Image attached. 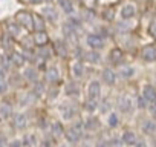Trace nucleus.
<instances>
[{
    "label": "nucleus",
    "instance_id": "6e6552de",
    "mask_svg": "<svg viewBox=\"0 0 156 147\" xmlns=\"http://www.w3.org/2000/svg\"><path fill=\"white\" fill-rule=\"evenodd\" d=\"M8 58L11 61V66H16V67H22L26 61V58L22 52H12V54L8 55Z\"/></svg>",
    "mask_w": 156,
    "mask_h": 147
},
{
    "label": "nucleus",
    "instance_id": "9d476101",
    "mask_svg": "<svg viewBox=\"0 0 156 147\" xmlns=\"http://www.w3.org/2000/svg\"><path fill=\"white\" fill-rule=\"evenodd\" d=\"M48 41H49V37H48V32L46 31L35 32L34 37H32V43L37 45V46H40V48H43L44 45H48Z\"/></svg>",
    "mask_w": 156,
    "mask_h": 147
},
{
    "label": "nucleus",
    "instance_id": "393cba45",
    "mask_svg": "<svg viewBox=\"0 0 156 147\" xmlns=\"http://www.w3.org/2000/svg\"><path fill=\"white\" fill-rule=\"evenodd\" d=\"M43 92H44V84L40 83V81H35L34 86H32V92H31V95H32L34 98H40V97L43 95Z\"/></svg>",
    "mask_w": 156,
    "mask_h": 147
},
{
    "label": "nucleus",
    "instance_id": "c03bdc74",
    "mask_svg": "<svg viewBox=\"0 0 156 147\" xmlns=\"http://www.w3.org/2000/svg\"><path fill=\"white\" fill-rule=\"evenodd\" d=\"M148 32H150V35L156 40V22H151V25H150V28H148Z\"/></svg>",
    "mask_w": 156,
    "mask_h": 147
},
{
    "label": "nucleus",
    "instance_id": "7ed1b4c3",
    "mask_svg": "<svg viewBox=\"0 0 156 147\" xmlns=\"http://www.w3.org/2000/svg\"><path fill=\"white\" fill-rule=\"evenodd\" d=\"M86 41H87V45H89V48L92 51H98V49L104 48V38L100 34H89Z\"/></svg>",
    "mask_w": 156,
    "mask_h": 147
},
{
    "label": "nucleus",
    "instance_id": "f8f14e48",
    "mask_svg": "<svg viewBox=\"0 0 156 147\" xmlns=\"http://www.w3.org/2000/svg\"><path fill=\"white\" fill-rule=\"evenodd\" d=\"M119 14H121V17L126 19V20H127V19H132V17H135V14H136V8H135V5H132V3H126V5H122Z\"/></svg>",
    "mask_w": 156,
    "mask_h": 147
},
{
    "label": "nucleus",
    "instance_id": "72a5a7b5",
    "mask_svg": "<svg viewBox=\"0 0 156 147\" xmlns=\"http://www.w3.org/2000/svg\"><path fill=\"white\" fill-rule=\"evenodd\" d=\"M107 124H109V127H112V129L118 127V124H119V118H118V115H116V113H110L109 118H107Z\"/></svg>",
    "mask_w": 156,
    "mask_h": 147
},
{
    "label": "nucleus",
    "instance_id": "09e8293b",
    "mask_svg": "<svg viewBox=\"0 0 156 147\" xmlns=\"http://www.w3.org/2000/svg\"><path fill=\"white\" fill-rule=\"evenodd\" d=\"M29 2H31V3H40L41 0H29Z\"/></svg>",
    "mask_w": 156,
    "mask_h": 147
},
{
    "label": "nucleus",
    "instance_id": "0eeeda50",
    "mask_svg": "<svg viewBox=\"0 0 156 147\" xmlns=\"http://www.w3.org/2000/svg\"><path fill=\"white\" fill-rule=\"evenodd\" d=\"M0 43H2V49L5 51V52H8V54H12L14 51V38L11 37V35H8V34H3L2 35V38H0Z\"/></svg>",
    "mask_w": 156,
    "mask_h": 147
},
{
    "label": "nucleus",
    "instance_id": "5701e85b",
    "mask_svg": "<svg viewBox=\"0 0 156 147\" xmlns=\"http://www.w3.org/2000/svg\"><path fill=\"white\" fill-rule=\"evenodd\" d=\"M84 60L92 63V64H98L100 60H101V55L98 54V51H89V52L84 54Z\"/></svg>",
    "mask_w": 156,
    "mask_h": 147
},
{
    "label": "nucleus",
    "instance_id": "bb28decb",
    "mask_svg": "<svg viewBox=\"0 0 156 147\" xmlns=\"http://www.w3.org/2000/svg\"><path fill=\"white\" fill-rule=\"evenodd\" d=\"M43 13H44V17H46L48 20H51V22H55V20L58 19V13H57V9L52 8V6H46V8L43 9Z\"/></svg>",
    "mask_w": 156,
    "mask_h": 147
},
{
    "label": "nucleus",
    "instance_id": "473e14b6",
    "mask_svg": "<svg viewBox=\"0 0 156 147\" xmlns=\"http://www.w3.org/2000/svg\"><path fill=\"white\" fill-rule=\"evenodd\" d=\"M66 138H67V141H69V142H72V144H73V142H78V141H80V138H81V136L78 135L75 130L69 129V130L66 132Z\"/></svg>",
    "mask_w": 156,
    "mask_h": 147
},
{
    "label": "nucleus",
    "instance_id": "f03ea898",
    "mask_svg": "<svg viewBox=\"0 0 156 147\" xmlns=\"http://www.w3.org/2000/svg\"><path fill=\"white\" fill-rule=\"evenodd\" d=\"M116 104H118V109L122 112V113H132L133 112V101H132V98L129 97V95H121V97H118V101H116Z\"/></svg>",
    "mask_w": 156,
    "mask_h": 147
},
{
    "label": "nucleus",
    "instance_id": "4c0bfd02",
    "mask_svg": "<svg viewBox=\"0 0 156 147\" xmlns=\"http://www.w3.org/2000/svg\"><path fill=\"white\" fill-rule=\"evenodd\" d=\"M38 147H54V142L51 138H43L40 142H38Z\"/></svg>",
    "mask_w": 156,
    "mask_h": 147
},
{
    "label": "nucleus",
    "instance_id": "412c9836",
    "mask_svg": "<svg viewBox=\"0 0 156 147\" xmlns=\"http://www.w3.org/2000/svg\"><path fill=\"white\" fill-rule=\"evenodd\" d=\"M6 31H8L6 34L11 35L12 38L20 35V26H19L16 22H8V23H6Z\"/></svg>",
    "mask_w": 156,
    "mask_h": 147
},
{
    "label": "nucleus",
    "instance_id": "f704fd0d",
    "mask_svg": "<svg viewBox=\"0 0 156 147\" xmlns=\"http://www.w3.org/2000/svg\"><path fill=\"white\" fill-rule=\"evenodd\" d=\"M9 89V83L6 80V77H0V95H5Z\"/></svg>",
    "mask_w": 156,
    "mask_h": 147
},
{
    "label": "nucleus",
    "instance_id": "49530a36",
    "mask_svg": "<svg viewBox=\"0 0 156 147\" xmlns=\"http://www.w3.org/2000/svg\"><path fill=\"white\" fill-rule=\"evenodd\" d=\"M0 147H8L6 139H5V138H2V136H0Z\"/></svg>",
    "mask_w": 156,
    "mask_h": 147
},
{
    "label": "nucleus",
    "instance_id": "cd10ccee",
    "mask_svg": "<svg viewBox=\"0 0 156 147\" xmlns=\"http://www.w3.org/2000/svg\"><path fill=\"white\" fill-rule=\"evenodd\" d=\"M22 142H23V147H34V145L37 144V138H35V135H32V133H26V135L23 136Z\"/></svg>",
    "mask_w": 156,
    "mask_h": 147
},
{
    "label": "nucleus",
    "instance_id": "a18cd8bd",
    "mask_svg": "<svg viewBox=\"0 0 156 147\" xmlns=\"http://www.w3.org/2000/svg\"><path fill=\"white\" fill-rule=\"evenodd\" d=\"M109 145H110V144H109L106 139H100V141L95 144V147H109Z\"/></svg>",
    "mask_w": 156,
    "mask_h": 147
},
{
    "label": "nucleus",
    "instance_id": "4be33fe9",
    "mask_svg": "<svg viewBox=\"0 0 156 147\" xmlns=\"http://www.w3.org/2000/svg\"><path fill=\"white\" fill-rule=\"evenodd\" d=\"M122 57H124V54H122V51L119 49V48H113L112 51H110V54H109V60L112 61V63H119L121 60H122Z\"/></svg>",
    "mask_w": 156,
    "mask_h": 147
},
{
    "label": "nucleus",
    "instance_id": "f257e3e1",
    "mask_svg": "<svg viewBox=\"0 0 156 147\" xmlns=\"http://www.w3.org/2000/svg\"><path fill=\"white\" fill-rule=\"evenodd\" d=\"M14 20H16V23H17L20 28H25V29H28V31L34 29V17H32V14L28 13V11H19V13L16 14Z\"/></svg>",
    "mask_w": 156,
    "mask_h": 147
},
{
    "label": "nucleus",
    "instance_id": "2f4dec72",
    "mask_svg": "<svg viewBox=\"0 0 156 147\" xmlns=\"http://www.w3.org/2000/svg\"><path fill=\"white\" fill-rule=\"evenodd\" d=\"M61 113H63V117H64V120H72L73 118V115H75V110H73V107H70V106H61Z\"/></svg>",
    "mask_w": 156,
    "mask_h": 147
},
{
    "label": "nucleus",
    "instance_id": "dca6fc26",
    "mask_svg": "<svg viewBox=\"0 0 156 147\" xmlns=\"http://www.w3.org/2000/svg\"><path fill=\"white\" fill-rule=\"evenodd\" d=\"M23 77H25L28 81L35 83V81L38 80V70H37L34 66H29V67H26V69H25V72H23Z\"/></svg>",
    "mask_w": 156,
    "mask_h": 147
},
{
    "label": "nucleus",
    "instance_id": "79ce46f5",
    "mask_svg": "<svg viewBox=\"0 0 156 147\" xmlns=\"http://www.w3.org/2000/svg\"><path fill=\"white\" fill-rule=\"evenodd\" d=\"M147 100L141 95V97H138V107H141V109H144V107H147Z\"/></svg>",
    "mask_w": 156,
    "mask_h": 147
},
{
    "label": "nucleus",
    "instance_id": "b1692460",
    "mask_svg": "<svg viewBox=\"0 0 156 147\" xmlns=\"http://www.w3.org/2000/svg\"><path fill=\"white\" fill-rule=\"evenodd\" d=\"M118 74H119L121 78H132L135 75V69L132 66H121L119 70H118Z\"/></svg>",
    "mask_w": 156,
    "mask_h": 147
},
{
    "label": "nucleus",
    "instance_id": "e433bc0d",
    "mask_svg": "<svg viewBox=\"0 0 156 147\" xmlns=\"http://www.w3.org/2000/svg\"><path fill=\"white\" fill-rule=\"evenodd\" d=\"M98 107V103L95 101V100H86L84 101V109L87 110V112H95V109Z\"/></svg>",
    "mask_w": 156,
    "mask_h": 147
},
{
    "label": "nucleus",
    "instance_id": "9b49d317",
    "mask_svg": "<svg viewBox=\"0 0 156 147\" xmlns=\"http://www.w3.org/2000/svg\"><path fill=\"white\" fill-rule=\"evenodd\" d=\"M12 124H14V127L19 129V130L25 129V127L28 126V118H26V115H25V113H16V115L12 117Z\"/></svg>",
    "mask_w": 156,
    "mask_h": 147
},
{
    "label": "nucleus",
    "instance_id": "a211bd4d",
    "mask_svg": "<svg viewBox=\"0 0 156 147\" xmlns=\"http://www.w3.org/2000/svg\"><path fill=\"white\" fill-rule=\"evenodd\" d=\"M142 132L145 133V135H154L156 133V121H153V120H145L144 123H142Z\"/></svg>",
    "mask_w": 156,
    "mask_h": 147
},
{
    "label": "nucleus",
    "instance_id": "c9c22d12",
    "mask_svg": "<svg viewBox=\"0 0 156 147\" xmlns=\"http://www.w3.org/2000/svg\"><path fill=\"white\" fill-rule=\"evenodd\" d=\"M63 34H64V37H67V38H73L75 37V29L70 26V25H63Z\"/></svg>",
    "mask_w": 156,
    "mask_h": 147
},
{
    "label": "nucleus",
    "instance_id": "58836bf2",
    "mask_svg": "<svg viewBox=\"0 0 156 147\" xmlns=\"http://www.w3.org/2000/svg\"><path fill=\"white\" fill-rule=\"evenodd\" d=\"M38 55H40V58H41V60H48V58L51 57V52H49V49H48V48H41V49H40V52H38Z\"/></svg>",
    "mask_w": 156,
    "mask_h": 147
},
{
    "label": "nucleus",
    "instance_id": "ddd939ff",
    "mask_svg": "<svg viewBox=\"0 0 156 147\" xmlns=\"http://www.w3.org/2000/svg\"><path fill=\"white\" fill-rule=\"evenodd\" d=\"M46 80H48L49 83H57V81L60 80V70H58V67L49 66V67L46 69Z\"/></svg>",
    "mask_w": 156,
    "mask_h": 147
},
{
    "label": "nucleus",
    "instance_id": "a19ab883",
    "mask_svg": "<svg viewBox=\"0 0 156 147\" xmlns=\"http://www.w3.org/2000/svg\"><path fill=\"white\" fill-rule=\"evenodd\" d=\"M8 147H23V142L22 139H12L8 142Z\"/></svg>",
    "mask_w": 156,
    "mask_h": 147
},
{
    "label": "nucleus",
    "instance_id": "f3484780",
    "mask_svg": "<svg viewBox=\"0 0 156 147\" xmlns=\"http://www.w3.org/2000/svg\"><path fill=\"white\" fill-rule=\"evenodd\" d=\"M84 129L89 130V132L98 130V129H100V120H98L97 117H89V118H86V121H84Z\"/></svg>",
    "mask_w": 156,
    "mask_h": 147
},
{
    "label": "nucleus",
    "instance_id": "8fccbe9b",
    "mask_svg": "<svg viewBox=\"0 0 156 147\" xmlns=\"http://www.w3.org/2000/svg\"><path fill=\"white\" fill-rule=\"evenodd\" d=\"M60 147H67V145H60Z\"/></svg>",
    "mask_w": 156,
    "mask_h": 147
},
{
    "label": "nucleus",
    "instance_id": "aec40b11",
    "mask_svg": "<svg viewBox=\"0 0 156 147\" xmlns=\"http://www.w3.org/2000/svg\"><path fill=\"white\" fill-rule=\"evenodd\" d=\"M136 141H138V138H136L135 132L126 130V132L122 133V142H124V144H127V145H135Z\"/></svg>",
    "mask_w": 156,
    "mask_h": 147
},
{
    "label": "nucleus",
    "instance_id": "2eb2a0df",
    "mask_svg": "<svg viewBox=\"0 0 156 147\" xmlns=\"http://www.w3.org/2000/svg\"><path fill=\"white\" fill-rule=\"evenodd\" d=\"M103 81L107 84V86H113L115 81H116V74L112 70V69H104L103 70Z\"/></svg>",
    "mask_w": 156,
    "mask_h": 147
},
{
    "label": "nucleus",
    "instance_id": "a878e982",
    "mask_svg": "<svg viewBox=\"0 0 156 147\" xmlns=\"http://www.w3.org/2000/svg\"><path fill=\"white\" fill-rule=\"evenodd\" d=\"M58 5H60V8L63 9V13L72 16V13H73V5H72L70 0H58Z\"/></svg>",
    "mask_w": 156,
    "mask_h": 147
},
{
    "label": "nucleus",
    "instance_id": "de8ad7c7",
    "mask_svg": "<svg viewBox=\"0 0 156 147\" xmlns=\"http://www.w3.org/2000/svg\"><path fill=\"white\" fill-rule=\"evenodd\" d=\"M135 145H136V147H145L147 144H145L144 141H136V144H135Z\"/></svg>",
    "mask_w": 156,
    "mask_h": 147
},
{
    "label": "nucleus",
    "instance_id": "37998d69",
    "mask_svg": "<svg viewBox=\"0 0 156 147\" xmlns=\"http://www.w3.org/2000/svg\"><path fill=\"white\" fill-rule=\"evenodd\" d=\"M109 109H110V103H109V101H106V100H104V101H103V103H101V106H100V110H101V112H103V113H106V112H107V110H109Z\"/></svg>",
    "mask_w": 156,
    "mask_h": 147
},
{
    "label": "nucleus",
    "instance_id": "6ab92c4d",
    "mask_svg": "<svg viewBox=\"0 0 156 147\" xmlns=\"http://www.w3.org/2000/svg\"><path fill=\"white\" fill-rule=\"evenodd\" d=\"M51 135H52L54 138H60V136H63V135H64V129H63L61 123L54 121V123L51 124Z\"/></svg>",
    "mask_w": 156,
    "mask_h": 147
},
{
    "label": "nucleus",
    "instance_id": "7c9ffc66",
    "mask_svg": "<svg viewBox=\"0 0 156 147\" xmlns=\"http://www.w3.org/2000/svg\"><path fill=\"white\" fill-rule=\"evenodd\" d=\"M55 49H57V54H58L60 57H66V55H67V46H66L64 41L58 40V41L55 43Z\"/></svg>",
    "mask_w": 156,
    "mask_h": 147
},
{
    "label": "nucleus",
    "instance_id": "20e7f679",
    "mask_svg": "<svg viewBox=\"0 0 156 147\" xmlns=\"http://www.w3.org/2000/svg\"><path fill=\"white\" fill-rule=\"evenodd\" d=\"M87 95H89L90 100L98 101V98L101 97V84H100V81L92 80L89 83V86H87Z\"/></svg>",
    "mask_w": 156,
    "mask_h": 147
},
{
    "label": "nucleus",
    "instance_id": "1a4fd4ad",
    "mask_svg": "<svg viewBox=\"0 0 156 147\" xmlns=\"http://www.w3.org/2000/svg\"><path fill=\"white\" fill-rule=\"evenodd\" d=\"M70 70H72V75L75 78H83L84 77V72H86V67H84L83 61H75L70 66Z\"/></svg>",
    "mask_w": 156,
    "mask_h": 147
},
{
    "label": "nucleus",
    "instance_id": "423d86ee",
    "mask_svg": "<svg viewBox=\"0 0 156 147\" xmlns=\"http://www.w3.org/2000/svg\"><path fill=\"white\" fill-rule=\"evenodd\" d=\"M142 97L147 100V103L156 104V88H153L151 84H144L142 86Z\"/></svg>",
    "mask_w": 156,
    "mask_h": 147
},
{
    "label": "nucleus",
    "instance_id": "4468645a",
    "mask_svg": "<svg viewBox=\"0 0 156 147\" xmlns=\"http://www.w3.org/2000/svg\"><path fill=\"white\" fill-rule=\"evenodd\" d=\"M9 117H12V106L8 101L0 103V120H8Z\"/></svg>",
    "mask_w": 156,
    "mask_h": 147
},
{
    "label": "nucleus",
    "instance_id": "39448f33",
    "mask_svg": "<svg viewBox=\"0 0 156 147\" xmlns=\"http://www.w3.org/2000/svg\"><path fill=\"white\" fill-rule=\"evenodd\" d=\"M141 57H142V60L147 61V63L154 61V60H156V46H153V45L144 46L142 51H141Z\"/></svg>",
    "mask_w": 156,
    "mask_h": 147
},
{
    "label": "nucleus",
    "instance_id": "ea45409f",
    "mask_svg": "<svg viewBox=\"0 0 156 147\" xmlns=\"http://www.w3.org/2000/svg\"><path fill=\"white\" fill-rule=\"evenodd\" d=\"M67 25H70L73 29H76V28H80V20L75 19V17H70V19H69V22H67Z\"/></svg>",
    "mask_w": 156,
    "mask_h": 147
},
{
    "label": "nucleus",
    "instance_id": "c85d7f7f",
    "mask_svg": "<svg viewBox=\"0 0 156 147\" xmlns=\"http://www.w3.org/2000/svg\"><path fill=\"white\" fill-rule=\"evenodd\" d=\"M78 94H80V89H78L76 83L70 81V83L66 84V95H69V97H76Z\"/></svg>",
    "mask_w": 156,
    "mask_h": 147
},
{
    "label": "nucleus",
    "instance_id": "c756f323",
    "mask_svg": "<svg viewBox=\"0 0 156 147\" xmlns=\"http://www.w3.org/2000/svg\"><path fill=\"white\" fill-rule=\"evenodd\" d=\"M32 17H34V29H35V32L44 31V20H43L38 14H34Z\"/></svg>",
    "mask_w": 156,
    "mask_h": 147
}]
</instances>
